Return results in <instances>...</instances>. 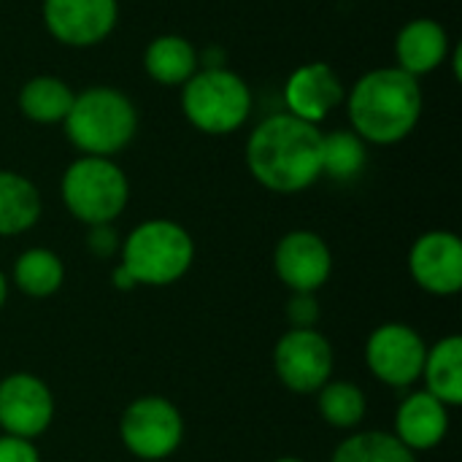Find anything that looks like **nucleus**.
<instances>
[{
    "label": "nucleus",
    "instance_id": "nucleus-24",
    "mask_svg": "<svg viewBox=\"0 0 462 462\" xmlns=\"http://www.w3.org/2000/svg\"><path fill=\"white\" fill-rule=\"evenodd\" d=\"M319 414L330 428L352 430L365 420V393L352 382H328L319 390Z\"/></svg>",
    "mask_w": 462,
    "mask_h": 462
},
{
    "label": "nucleus",
    "instance_id": "nucleus-14",
    "mask_svg": "<svg viewBox=\"0 0 462 462\" xmlns=\"http://www.w3.org/2000/svg\"><path fill=\"white\" fill-rule=\"evenodd\" d=\"M344 97L346 89L328 62H303L284 84L287 114L311 125H322L338 106H344Z\"/></svg>",
    "mask_w": 462,
    "mask_h": 462
},
{
    "label": "nucleus",
    "instance_id": "nucleus-15",
    "mask_svg": "<svg viewBox=\"0 0 462 462\" xmlns=\"http://www.w3.org/2000/svg\"><path fill=\"white\" fill-rule=\"evenodd\" d=\"M452 51L449 32L441 22L430 16H420L406 22L395 35V60L398 68L414 79H422L441 68Z\"/></svg>",
    "mask_w": 462,
    "mask_h": 462
},
{
    "label": "nucleus",
    "instance_id": "nucleus-23",
    "mask_svg": "<svg viewBox=\"0 0 462 462\" xmlns=\"http://www.w3.org/2000/svg\"><path fill=\"white\" fill-rule=\"evenodd\" d=\"M330 462H417L414 452L406 449L393 433L368 430L355 433L338 444Z\"/></svg>",
    "mask_w": 462,
    "mask_h": 462
},
{
    "label": "nucleus",
    "instance_id": "nucleus-11",
    "mask_svg": "<svg viewBox=\"0 0 462 462\" xmlns=\"http://www.w3.org/2000/svg\"><path fill=\"white\" fill-rule=\"evenodd\" d=\"M54 420V395L32 374H11L0 382V430L16 439H38Z\"/></svg>",
    "mask_w": 462,
    "mask_h": 462
},
{
    "label": "nucleus",
    "instance_id": "nucleus-4",
    "mask_svg": "<svg viewBox=\"0 0 462 462\" xmlns=\"http://www.w3.org/2000/svg\"><path fill=\"white\" fill-rule=\"evenodd\" d=\"M119 254V265L135 279V284L168 287L192 268L195 241L173 219H146L130 230Z\"/></svg>",
    "mask_w": 462,
    "mask_h": 462
},
{
    "label": "nucleus",
    "instance_id": "nucleus-29",
    "mask_svg": "<svg viewBox=\"0 0 462 462\" xmlns=\"http://www.w3.org/2000/svg\"><path fill=\"white\" fill-rule=\"evenodd\" d=\"M5 298H8V282H5V273L0 271V309L5 303Z\"/></svg>",
    "mask_w": 462,
    "mask_h": 462
},
{
    "label": "nucleus",
    "instance_id": "nucleus-20",
    "mask_svg": "<svg viewBox=\"0 0 462 462\" xmlns=\"http://www.w3.org/2000/svg\"><path fill=\"white\" fill-rule=\"evenodd\" d=\"M428 393L439 398L447 409L462 403V338L447 336L433 349H428L422 368Z\"/></svg>",
    "mask_w": 462,
    "mask_h": 462
},
{
    "label": "nucleus",
    "instance_id": "nucleus-16",
    "mask_svg": "<svg viewBox=\"0 0 462 462\" xmlns=\"http://www.w3.org/2000/svg\"><path fill=\"white\" fill-rule=\"evenodd\" d=\"M449 430V409L428 390L403 398L395 414V439L411 452L436 449Z\"/></svg>",
    "mask_w": 462,
    "mask_h": 462
},
{
    "label": "nucleus",
    "instance_id": "nucleus-26",
    "mask_svg": "<svg viewBox=\"0 0 462 462\" xmlns=\"http://www.w3.org/2000/svg\"><path fill=\"white\" fill-rule=\"evenodd\" d=\"M87 246L95 257H114L119 252V236L111 225H92L87 233Z\"/></svg>",
    "mask_w": 462,
    "mask_h": 462
},
{
    "label": "nucleus",
    "instance_id": "nucleus-18",
    "mask_svg": "<svg viewBox=\"0 0 462 462\" xmlns=\"http://www.w3.org/2000/svg\"><path fill=\"white\" fill-rule=\"evenodd\" d=\"M41 192L27 176L0 171V238L32 230L41 219Z\"/></svg>",
    "mask_w": 462,
    "mask_h": 462
},
{
    "label": "nucleus",
    "instance_id": "nucleus-1",
    "mask_svg": "<svg viewBox=\"0 0 462 462\" xmlns=\"http://www.w3.org/2000/svg\"><path fill=\"white\" fill-rule=\"evenodd\" d=\"M322 130L287 111L263 119L246 141V168L276 195H295L322 179Z\"/></svg>",
    "mask_w": 462,
    "mask_h": 462
},
{
    "label": "nucleus",
    "instance_id": "nucleus-25",
    "mask_svg": "<svg viewBox=\"0 0 462 462\" xmlns=\"http://www.w3.org/2000/svg\"><path fill=\"white\" fill-rule=\"evenodd\" d=\"M287 322L292 330H309L319 322V300L314 292H292L287 300Z\"/></svg>",
    "mask_w": 462,
    "mask_h": 462
},
{
    "label": "nucleus",
    "instance_id": "nucleus-17",
    "mask_svg": "<svg viewBox=\"0 0 462 462\" xmlns=\"http://www.w3.org/2000/svg\"><path fill=\"white\" fill-rule=\"evenodd\" d=\"M200 68V54L189 38L165 32L149 41L143 51V70L160 87H184Z\"/></svg>",
    "mask_w": 462,
    "mask_h": 462
},
{
    "label": "nucleus",
    "instance_id": "nucleus-5",
    "mask_svg": "<svg viewBox=\"0 0 462 462\" xmlns=\"http://www.w3.org/2000/svg\"><path fill=\"white\" fill-rule=\"evenodd\" d=\"M181 111L187 122L206 135H230L252 114V89L241 73L217 65L198 68L181 87Z\"/></svg>",
    "mask_w": 462,
    "mask_h": 462
},
{
    "label": "nucleus",
    "instance_id": "nucleus-21",
    "mask_svg": "<svg viewBox=\"0 0 462 462\" xmlns=\"http://www.w3.org/2000/svg\"><path fill=\"white\" fill-rule=\"evenodd\" d=\"M65 282V265L51 249H27L14 263V284L30 298H51Z\"/></svg>",
    "mask_w": 462,
    "mask_h": 462
},
{
    "label": "nucleus",
    "instance_id": "nucleus-13",
    "mask_svg": "<svg viewBox=\"0 0 462 462\" xmlns=\"http://www.w3.org/2000/svg\"><path fill=\"white\" fill-rule=\"evenodd\" d=\"M273 268L292 292H317L333 273V254L322 236L292 230L276 244Z\"/></svg>",
    "mask_w": 462,
    "mask_h": 462
},
{
    "label": "nucleus",
    "instance_id": "nucleus-28",
    "mask_svg": "<svg viewBox=\"0 0 462 462\" xmlns=\"http://www.w3.org/2000/svg\"><path fill=\"white\" fill-rule=\"evenodd\" d=\"M111 284L116 287V290H122V292H130V290H135L138 284H135V279L122 268V265H116L114 271H111Z\"/></svg>",
    "mask_w": 462,
    "mask_h": 462
},
{
    "label": "nucleus",
    "instance_id": "nucleus-2",
    "mask_svg": "<svg viewBox=\"0 0 462 462\" xmlns=\"http://www.w3.org/2000/svg\"><path fill=\"white\" fill-rule=\"evenodd\" d=\"M352 133L365 143L393 146L409 138L425 108L420 79L409 76L398 65L374 68L355 81L344 97Z\"/></svg>",
    "mask_w": 462,
    "mask_h": 462
},
{
    "label": "nucleus",
    "instance_id": "nucleus-12",
    "mask_svg": "<svg viewBox=\"0 0 462 462\" xmlns=\"http://www.w3.org/2000/svg\"><path fill=\"white\" fill-rule=\"evenodd\" d=\"M409 273L430 295H457L462 290V241L449 230L420 236L409 252Z\"/></svg>",
    "mask_w": 462,
    "mask_h": 462
},
{
    "label": "nucleus",
    "instance_id": "nucleus-8",
    "mask_svg": "<svg viewBox=\"0 0 462 462\" xmlns=\"http://www.w3.org/2000/svg\"><path fill=\"white\" fill-rule=\"evenodd\" d=\"M333 346L330 341L317 330H287L273 349V368L279 382L298 393V395H311L319 393L330 376H333Z\"/></svg>",
    "mask_w": 462,
    "mask_h": 462
},
{
    "label": "nucleus",
    "instance_id": "nucleus-19",
    "mask_svg": "<svg viewBox=\"0 0 462 462\" xmlns=\"http://www.w3.org/2000/svg\"><path fill=\"white\" fill-rule=\"evenodd\" d=\"M76 92L62 81L60 76H32L22 84L19 89V111L24 119L35 125H62L70 106H73Z\"/></svg>",
    "mask_w": 462,
    "mask_h": 462
},
{
    "label": "nucleus",
    "instance_id": "nucleus-7",
    "mask_svg": "<svg viewBox=\"0 0 462 462\" xmlns=\"http://www.w3.org/2000/svg\"><path fill=\"white\" fill-rule=\"evenodd\" d=\"M119 436L130 455L141 460H165L181 447L184 420L168 398L143 395L125 409Z\"/></svg>",
    "mask_w": 462,
    "mask_h": 462
},
{
    "label": "nucleus",
    "instance_id": "nucleus-9",
    "mask_svg": "<svg viewBox=\"0 0 462 462\" xmlns=\"http://www.w3.org/2000/svg\"><path fill=\"white\" fill-rule=\"evenodd\" d=\"M425 357L428 346L422 336L403 322L379 325L365 341V363L371 374L390 387H411L422 376Z\"/></svg>",
    "mask_w": 462,
    "mask_h": 462
},
{
    "label": "nucleus",
    "instance_id": "nucleus-22",
    "mask_svg": "<svg viewBox=\"0 0 462 462\" xmlns=\"http://www.w3.org/2000/svg\"><path fill=\"white\" fill-rule=\"evenodd\" d=\"M368 149L352 130H333L322 135V176L333 181H352L363 173Z\"/></svg>",
    "mask_w": 462,
    "mask_h": 462
},
{
    "label": "nucleus",
    "instance_id": "nucleus-3",
    "mask_svg": "<svg viewBox=\"0 0 462 462\" xmlns=\"http://www.w3.org/2000/svg\"><path fill=\"white\" fill-rule=\"evenodd\" d=\"M62 130L81 154L114 157L133 143L138 111L125 92L114 87H89L73 97Z\"/></svg>",
    "mask_w": 462,
    "mask_h": 462
},
{
    "label": "nucleus",
    "instance_id": "nucleus-30",
    "mask_svg": "<svg viewBox=\"0 0 462 462\" xmlns=\"http://www.w3.org/2000/svg\"><path fill=\"white\" fill-rule=\"evenodd\" d=\"M273 462H303L300 457H279V460H273Z\"/></svg>",
    "mask_w": 462,
    "mask_h": 462
},
{
    "label": "nucleus",
    "instance_id": "nucleus-10",
    "mask_svg": "<svg viewBox=\"0 0 462 462\" xmlns=\"http://www.w3.org/2000/svg\"><path fill=\"white\" fill-rule=\"evenodd\" d=\"M43 24L54 41L70 49H89L103 43L116 22V0H43Z\"/></svg>",
    "mask_w": 462,
    "mask_h": 462
},
{
    "label": "nucleus",
    "instance_id": "nucleus-6",
    "mask_svg": "<svg viewBox=\"0 0 462 462\" xmlns=\"http://www.w3.org/2000/svg\"><path fill=\"white\" fill-rule=\"evenodd\" d=\"M60 195L65 208L87 227L111 225L127 208L130 181L111 157L81 154L65 168Z\"/></svg>",
    "mask_w": 462,
    "mask_h": 462
},
{
    "label": "nucleus",
    "instance_id": "nucleus-27",
    "mask_svg": "<svg viewBox=\"0 0 462 462\" xmlns=\"http://www.w3.org/2000/svg\"><path fill=\"white\" fill-rule=\"evenodd\" d=\"M0 462H41L32 441L16 436H0Z\"/></svg>",
    "mask_w": 462,
    "mask_h": 462
}]
</instances>
